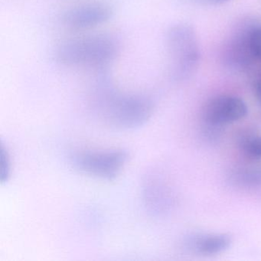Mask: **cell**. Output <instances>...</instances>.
I'll return each mask as SVG.
<instances>
[{
  "label": "cell",
  "mask_w": 261,
  "mask_h": 261,
  "mask_svg": "<svg viewBox=\"0 0 261 261\" xmlns=\"http://www.w3.org/2000/svg\"><path fill=\"white\" fill-rule=\"evenodd\" d=\"M117 45L106 35L68 41L59 48L58 59L66 65H103L114 59Z\"/></svg>",
  "instance_id": "cell-1"
},
{
  "label": "cell",
  "mask_w": 261,
  "mask_h": 261,
  "mask_svg": "<svg viewBox=\"0 0 261 261\" xmlns=\"http://www.w3.org/2000/svg\"><path fill=\"white\" fill-rule=\"evenodd\" d=\"M167 45L174 77L185 79L192 75L200 59L198 39L192 27L186 24L172 27L168 33Z\"/></svg>",
  "instance_id": "cell-2"
},
{
  "label": "cell",
  "mask_w": 261,
  "mask_h": 261,
  "mask_svg": "<svg viewBox=\"0 0 261 261\" xmlns=\"http://www.w3.org/2000/svg\"><path fill=\"white\" fill-rule=\"evenodd\" d=\"M247 114V105L240 97L217 96L206 103L203 110V123L224 128L244 118Z\"/></svg>",
  "instance_id": "cell-3"
},
{
  "label": "cell",
  "mask_w": 261,
  "mask_h": 261,
  "mask_svg": "<svg viewBox=\"0 0 261 261\" xmlns=\"http://www.w3.org/2000/svg\"><path fill=\"white\" fill-rule=\"evenodd\" d=\"M254 27V25L250 23L242 25L226 43L223 50V62L230 69L243 71L249 68L255 60L250 42Z\"/></svg>",
  "instance_id": "cell-4"
},
{
  "label": "cell",
  "mask_w": 261,
  "mask_h": 261,
  "mask_svg": "<svg viewBox=\"0 0 261 261\" xmlns=\"http://www.w3.org/2000/svg\"><path fill=\"white\" fill-rule=\"evenodd\" d=\"M112 16L111 8L105 4H90L68 10L64 20L76 29L91 28L108 22Z\"/></svg>",
  "instance_id": "cell-5"
},
{
  "label": "cell",
  "mask_w": 261,
  "mask_h": 261,
  "mask_svg": "<svg viewBox=\"0 0 261 261\" xmlns=\"http://www.w3.org/2000/svg\"><path fill=\"white\" fill-rule=\"evenodd\" d=\"M231 242V238L227 233L197 232L186 236L183 244L192 253L215 255L227 250Z\"/></svg>",
  "instance_id": "cell-6"
},
{
  "label": "cell",
  "mask_w": 261,
  "mask_h": 261,
  "mask_svg": "<svg viewBox=\"0 0 261 261\" xmlns=\"http://www.w3.org/2000/svg\"><path fill=\"white\" fill-rule=\"evenodd\" d=\"M230 181L242 187L261 186L260 166L238 168L230 174Z\"/></svg>",
  "instance_id": "cell-7"
},
{
  "label": "cell",
  "mask_w": 261,
  "mask_h": 261,
  "mask_svg": "<svg viewBox=\"0 0 261 261\" xmlns=\"http://www.w3.org/2000/svg\"><path fill=\"white\" fill-rule=\"evenodd\" d=\"M238 144L246 156L252 160H260L261 135L253 131H243L238 136Z\"/></svg>",
  "instance_id": "cell-8"
},
{
  "label": "cell",
  "mask_w": 261,
  "mask_h": 261,
  "mask_svg": "<svg viewBox=\"0 0 261 261\" xmlns=\"http://www.w3.org/2000/svg\"><path fill=\"white\" fill-rule=\"evenodd\" d=\"M251 50L255 60L261 62V27L255 25L251 34Z\"/></svg>",
  "instance_id": "cell-9"
},
{
  "label": "cell",
  "mask_w": 261,
  "mask_h": 261,
  "mask_svg": "<svg viewBox=\"0 0 261 261\" xmlns=\"http://www.w3.org/2000/svg\"><path fill=\"white\" fill-rule=\"evenodd\" d=\"M195 1L203 5L218 6L225 4L229 0H195Z\"/></svg>",
  "instance_id": "cell-10"
},
{
  "label": "cell",
  "mask_w": 261,
  "mask_h": 261,
  "mask_svg": "<svg viewBox=\"0 0 261 261\" xmlns=\"http://www.w3.org/2000/svg\"><path fill=\"white\" fill-rule=\"evenodd\" d=\"M256 94L258 100H259V101L261 103V75L260 77H259V79H258L257 82H256Z\"/></svg>",
  "instance_id": "cell-11"
},
{
  "label": "cell",
  "mask_w": 261,
  "mask_h": 261,
  "mask_svg": "<svg viewBox=\"0 0 261 261\" xmlns=\"http://www.w3.org/2000/svg\"></svg>",
  "instance_id": "cell-12"
}]
</instances>
